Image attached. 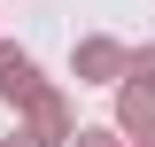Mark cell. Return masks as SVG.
<instances>
[{
  "instance_id": "obj_2",
  "label": "cell",
  "mask_w": 155,
  "mask_h": 147,
  "mask_svg": "<svg viewBox=\"0 0 155 147\" xmlns=\"http://www.w3.org/2000/svg\"><path fill=\"white\" fill-rule=\"evenodd\" d=\"M23 132H31L39 147H70V132H78V109H70V93H62V85H39L31 101H23Z\"/></svg>"
},
{
  "instance_id": "obj_3",
  "label": "cell",
  "mask_w": 155,
  "mask_h": 147,
  "mask_svg": "<svg viewBox=\"0 0 155 147\" xmlns=\"http://www.w3.org/2000/svg\"><path fill=\"white\" fill-rule=\"evenodd\" d=\"M116 132H124V139H155V85L147 77H116Z\"/></svg>"
},
{
  "instance_id": "obj_7",
  "label": "cell",
  "mask_w": 155,
  "mask_h": 147,
  "mask_svg": "<svg viewBox=\"0 0 155 147\" xmlns=\"http://www.w3.org/2000/svg\"><path fill=\"white\" fill-rule=\"evenodd\" d=\"M0 147H39V139H31V132H23V124H16V132H8V139H0Z\"/></svg>"
},
{
  "instance_id": "obj_1",
  "label": "cell",
  "mask_w": 155,
  "mask_h": 147,
  "mask_svg": "<svg viewBox=\"0 0 155 147\" xmlns=\"http://www.w3.org/2000/svg\"><path fill=\"white\" fill-rule=\"evenodd\" d=\"M124 70H132V47L109 39V31H85V39L70 47V77H78V85H116Z\"/></svg>"
},
{
  "instance_id": "obj_5",
  "label": "cell",
  "mask_w": 155,
  "mask_h": 147,
  "mask_svg": "<svg viewBox=\"0 0 155 147\" xmlns=\"http://www.w3.org/2000/svg\"><path fill=\"white\" fill-rule=\"evenodd\" d=\"M70 147H124V132H116V124H78Z\"/></svg>"
},
{
  "instance_id": "obj_6",
  "label": "cell",
  "mask_w": 155,
  "mask_h": 147,
  "mask_svg": "<svg viewBox=\"0 0 155 147\" xmlns=\"http://www.w3.org/2000/svg\"><path fill=\"white\" fill-rule=\"evenodd\" d=\"M132 77H147V85H155V47H132Z\"/></svg>"
},
{
  "instance_id": "obj_8",
  "label": "cell",
  "mask_w": 155,
  "mask_h": 147,
  "mask_svg": "<svg viewBox=\"0 0 155 147\" xmlns=\"http://www.w3.org/2000/svg\"><path fill=\"white\" fill-rule=\"evenodd\" d=\"M124 147H155V139H124Z\"/></svg>"
},
{
  "instance_id": "obj_4",
  "label": "cell",
  "mask_w": 155,
  "mask_h": 147,
  "mask_svg": "<svg viewBox=\"0 0 155 147\" xmlns=\"http://www.w3.org/2000/svg\"><path fill=\"white\" fill-rule=\"evenodd\" d=\"M47 85V77H39V62H31V47H16V39H0V101H31V93Z\"/></svg>"
}]
</instances>
